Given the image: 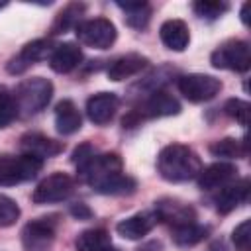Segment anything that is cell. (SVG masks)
<instances>
[{"label":"cell","instance_id":"obj_1","mask_svg":"<svg viewBox=\"0 0 251 251\" xmlns=\"http://www.w3.org/2000/svg\"><path fill=\"white\" fill-rule=\"evenodd\" d=\"M82 182L92 186L98 194H131L137 188V182L124 173V163L118 153H94L88 163L76 169Z\"/></svg>","mask_w":251,"mask_h":251},{"label":"cell","instance_id":"obj_34","mask_svg":"<svg viewBox=\"0 0 251 251\" xmlns=\"http://www.w3.org/2000/svg\"><path fill=\"white\" fill-rule=\"evenodd\" d=\"M0 8H4V4H0Z\"/></svg>","mask_w":251,"mask_h":251},{"label":"cell","instance_id":"obj_18","mask_svg":"<svg viewBox=\"0 0 251 251\" xmlns=\"http://www.w3.org/2000/svg\"><path fill=\"white\" fill-rule=\"evenodd\" d=\"M82 61V51L76 43L73 41H65V43H59L53 51H51V57H49V67L55 71V73H71L73 69H76Z\"/></svg>","mask_w":251,"mask_h":251},{"label":"cell","instance_id":"obj_17","mask_svg":"<svg viewBox=\"0 0 251 251\" xmlns=\"http://www.w3.org/2000/svg\"><path fill=\"white\" fill-rule=\"evenodd\" d=\"M247 194H249V180L247 178H243L239 182L233 180V182L226 184L224 188H220V192L216 194V198H214L216 210L220 214H229L247 200Z\"/></svg>","mask_w":251,"mask_h":251},{"label":"cell","instance_id":"obj_26","mask_svg":"<svg viewBox=\"0 0 251 251\" xmlns=\"http://www.w3.org/2000/svg\"><path fill=\"white\" fill-rule=\"evenodd\" d=\"M84 10H86V6H84V4H76V2L65 6V8L57 14V18H55L53 33H63V31H67L69 27H76V25L80 24V16H82Z\"/></svg>","mask_w":251,"mask_h":251},{"label":"cell","instance_id":"obj_29","mask_svg":"<svg viewBox=\"0 0 251 251\" xmlns=\"http://www.w3.org/2000/svg\"><path fill=\"white\" fill-rule=\"evenodd\" d=\"M18 218H20V206L16 204V200L0 194V227L14 226Z\"/></svg>","mask_w":251,"mask_h":251},{"label":"cell","instance_id":"obj_10","mask_svg":"<svg viewBox=\"0 0 251 251\" xmlns=\"http://www.w3.org/2000/svg\"><path fill=\"white\" fill-rule=\"evenodd\" d=\"M55 241V220L39 218L24 226L22 243L25 251H51Z\"/></svg>","mask_w":251,"mask_h":251},{"label":"cell","instance_id":"obj_13","mask_svg":"<svg viewBox=\"0 0 251 251\" xmlns=\"http://www.w3.org/2000/svg\"><path fill=\"white\" fill-rule=\"evenodd\" d=\"M198 186L202 190H220L237 178V167L231 163H212L198 173Z\"/></svg>","mask_w":251,"mask_h":251},{"label":"cell","instance_id":"obj_19","mask_svg":"<svg viewBox=\"0 0 251 251\" xmlns=\"http://www.w3.org/2000/svg\"><path fill=\"white\" fill-rule=\"evenodd\" d=\"M82 126V116L76 108V104L69 98L61 100L55 106V127L61 135H73L80 129Z\"/></svg>","mask_w":251,"mask_h":251},{"label":"cell","instance_id":"obj_14","mask_svg":"<svg viewBox=\"0 0 251 251\" xmlns=\"http://www.w3.org/2000/svg\"><path fill=\"white\" fill-rule=\"evenodd\" d=\"M118 96L114 92H98V94H92L88 100H86V116L92 124L96 126H104L108 124L116 110H118Z\"/></svg>","mask_w":251,"mask_h":251},{"label":"cell","instance_id":"obj_4","mask_svg":"<svg viewBox=\"0 0 251 251\" xmlns=\"http://www.w3.org/2000/svg\"><path fill=\"white\" fill-rule=\"evenodd\" d=\"M43 169V161L33 155H0V186H16L31 180Z\"/></svg>","mask_w":251,"mask_h":251},{"label":"cell","instance_id":"obj_16","mask_svg":"<svg viewBox=\"0 0 251 251\" xmlns=\"http://www.w3.org/2000/svg\"><path fill=\"white\" fill-rule=\"evenodd\" d=\"M20 147L25 155H33L37 159H47V157H55L59 155L65 145L61 141H55L47 135H41V133H25L22 135L20 139Z\"/></svg>","mask_w":251,"mask_h":251},{"label":"cell","instance_id":"obj_27","mask_svg":"<svg viewBox=\"0 0 251 251\" xmlns=\"http://www.w3.org/2000/svg\"><path fill=\"white\" fill-rule=\"evenodd\" d=\"M192 10L196 12V16H200L204 20H218L222 14H226L229 10V4L216 2V0H198L192 4Z\"/></svg>","mask_w":251,"mask_h":251},{"label":"cell","instance_id":"obj_6","mask_svg":"<svg viewBox=\"0 0 251 251\" xmlns=\"http://www.w3.org/2000/svg\"><path fill=\"white\" fill-rule=\"evenodd\" d=\"M178 112H180L178 100L171 92L157 88L145 98V102L139 106L137 112H131L127 118H124V127L129 124H137L141 118H165V116H176Z\"/></svg>","mask_w":251,"mask_h":251},{"label":"cell","instance_id":"obj_12","mask_svg":"<svg viewBox=\"0 0 251 251\" xmlns=\"http://www.w3.org/2000/svg\"><path fill=\"white\" fill-rule=\"evenodd\" d=\"M155 216L159 222H165L173 227L184 226V224H192L196 222V212L192 206L173 200V198H165L155 202Z\"/></svg>","mask_w":251,"mask_h":251},{"label":"cell","instance_id":"obj_15","mask_svg":"<svg viewBox=\"0 0 251 251\" xmlns=\"http://www.w3.org/2000/svg\"><path fill=\"white\" fill-rule=\"evenodd\" d=\"M157 216L155 212H139V214H133L122 222H118L116 226V231L124 237V239H129V241H137V239H143L157 224Z\"/></svg>","mask_w":251,"mask_h":251},{"label":"cell","instance_id":"obj_11","mask_svg":"<svg viewBox=\"0 0 251 251\" xmlns=\"http://www.w3.org/2000/svg\"><path fill=\"white\" fill-rule=\"evenodd\" d=\"M49 53H51V39H33L29 43H25L16 57L10 59L8 73L20 75V73L27 71L31 65H35L37 61L45 59Z\"/></svg>","mask_w":251,"mask_h":251},{"label":"cell","instance_id":"obj_20","mask_svg":"<svg viewBox=\"0 0 251 251\" xmlns=\"http://www.w3.org/2000/svg\"><path fill=\"white\" fill-rule=\"evenodd\" d=\"M147 57L139 55V53H127L118 57L110 67H108V78L110 80H126L129 76H135L137 73H141L147 67Z\"/></svg>","mask_w":251,"mask_h":251},{"label":"cell","instance_id":"obj_3","mask_svg":"<svg viewBox=\"0 0 251 251\" xmlns=\"http://www.w3.org/2000/svg\"><path fill=\"white\" fill-rule=\"evenodd\" d=\"M51 96H53V84L49 78H43V76L25 78L12 92L18 116L22 118L41 112L51 102Z\"/></svg>","mask_w":251,"mask_h":251},{"label":"cell","instance_id":"obj_5","mask_svg":"<svg viewBox=\"0 0 251 251\" xmlns=\"http://www.w3.org/2000/svg\"><path fill=\"white\" fill-rule=\"evenodd\" d=\"M210 61L216 69L245 73L251 67V47L243 39H229L214 49Z\"/></svg>","mask_w":251,"mask_h":251},{"label":"cell","instance_id":"obj_2","mask_svg":"<svg viewBox=\"0 0 251 251\" xmlns=\"http://www.w3.org/2000/svg\"><path fill=\"white\" fill-rule=\"evenodd\" d=\"M202 169L200 157L182 143H171L157 157V171L169 182H184L196 178Z\"/></svg>","mask_w":251,"mask_h":251},{"label":"cell","instance_id":"obj_7","mask_svg":"<svg viewBox=\"0 0 251 251\" xmlns=\"http://www.w3.org/2000/svg\"><path fill=\"white\" fill-rule=\"evenodd\" d=\"M75 33L80 43H84L92 49H108L114 45V41L118 37L116 25L108 18L84 20L75 27Z\"/></svg>","mask_w":251,"mask_h":251},{"label":"cell","instance_id":"obj_25","mask_svg":"<svg viewBox=\"0 0 251 251\" xmlns=\"http://www.w3.org/2000/svg\"><path fill=\"white\" fill-rule=\"evenodd\" d=\"M210 153L214 157H226V159L247 157V141L245 139L224 137V139H218L210 145Z\"/></svg>","mask_w":251,"mask_h":251},{"label":"cell","instance_id":"obj_24","mask_svg":"<svg viewBox=\"0 0 251 251\" xmlns=\"http://www.w3.org/2000/svg\"><path fill=\"white\" fill-rule=\"evenodd\" d=\"M118 8L126 12V24L143 29L151 20V6L147 2H118Z\"/></svg>","mask_w":251,"mask_h":251},{"label":"cell","instance_id":"obj_21","mask_svg":"<svg viewBox=\"0 0 251 251\" xmlns=\"http://www.w3.org/2000/svg\"><path fill=\"white\" fill-rule=\"evenodd\" d=\"M159 35H161V41L165 43V47H169L171 51H184L190 43V31L182 20L163 22Z\"/></svg>","mask_w":251,"mask_h":251},{"label":"cell","instance_id":"obj_31","mask_svg":"<svg viewBox=\"0 0 251 251\" xmlns=\"http://www.w3.org/2000/svg\"><path fill=\"white\" fill-rule=\"evenodd\" d=\"M231 241L237 251H249L251 249V222L243 220L239 226H235L231 233Z\"/></svg>","mask_w":251,"mask_h":251},{"label":"cell","instance_id":"obj_8","mask_svg":"<svg viewBox=\"0 0 251 251\" xmlns=\"http://www.w3.org/2000/svg\"><path fill=\"white\" fill-rule=\"evenodd\" d=\"M178 90L180 94L190 102H208L222 90V80L204 75V73H190L178 78Z\"/></svg>","mask_w":251,"mask_h":251},{"label":"cell","instance_id":"obj_23","mask_svg":"<svg viewBox=\"0 0 251 251\" xmlns=\"http://www.w3.org/2000/svg\"><path fill=\"white\" fill-rule=\"evenodd\" d=\"M208 227L206 226H200L196 222L192 224H184V226H178V227H173V241L180 247H190V245H196L200 241H204L208 237Z\"/></svg>","mask_w":251,"mask_h":251},{"label":"cell","instance_id":"obj_32","mask_svg":"<svg viewBox=\"0 0 251 251\" xmlns=\"http://www.w3.org/2000/svg\"><path fill=\"white\" fill-rule=\"evenodd\" d=\"M71 214H73L75 218H78V220H88V218L92 216V212L88 210V206H86V204H82V202L75 204V206L71 208Z\"/></svg>","mask_w":251,"mask_h":251},{"label":"cell","instance_id":"obj_22","mask_svg":"<svg viewBox=\"0 0 251 251\" xmlns=\"http://www.w3.org/2000/svg\"><path fill=\"white\" fill-rule=\"evenodd\" d=\"M75 247L76 251H116L110 233L102 227L80 231L75 239Z\"/></svg>","mask_w":251,"mask_h":251},{"label":"cell","instance_id":"obj_30","mask_svg":"<svg viewBox=\"0 0 251 251\" xmlns=\"http://www.w3.org/2000/svg\"><path fill=\"white\" fill-rule=\"evenodd\" d=\"M224 112L241 126H247L249 122V104L241 98H229L224 106Z\"/></svg>","mask_w":251,"mask_h":251},{"label":"cell","instance_id":"obj_9","mask_svg":"<svg viewBox=\"0 0 251 251\" xmlns=\"http://www.w3.org/2000/svg\"><path fill=\"white\" fill-rule=\"evenodd\" d=\"M75 190V180L67 173H53L45 176L35 188H33V202L35 204H53L67 200Z\"/></svg>","mask_w":251,"mask_h":251},{"label":"cell","instance_id":"obj_33","mask_svg":"<svg viewBox=\"0 0 251 251\" xmlns=\"http://www.w3.org/2000/svg\"><path fill=\"white\" fill-rule=\"evenodd\" d=\"M247 10H249V2H245L241 6V20H243V24H247Z\"/></svg>","mask_w":251,"mask_h":251},{"label":"cell","instance_id":"obj_28","mask_svg":"<svg viewBox=\"0 0 251 251\" xmlns=\"http://www.w3.org/2000/svg\"><path fill=\"white\" fill-rule=\"evenodd\" d=\"M16 118H18V110H16L12 92L4 84H0V127L10 126Z\"/></svg>","mask_w":251,"mask_h":251}]
</instances>
